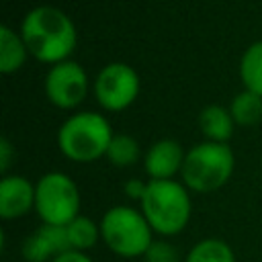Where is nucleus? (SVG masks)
I'll use <instances>...</instances> for the list:
<instances>
[{
	"instance_id": "nucleus-1",
	"label": "nucleus",
	"mask_w": 262,
	"mask_h": 262,
	"mask_svg": "<svg viewBox=\"0 0 262 262\" xmlns=\"http://www.w3.org/2000/svg\"><path fill=\"white\" fill-rule=\"evenodd\" d=\"M20 37L33 55L41 63L66 61L76 49L78 33L72 18L55 6H37L27 12L20 25Z\"/></svg>"
},
{
	"instance_id": "nucleus-2",
	"label": "nucleus",
	"mask_w": 262,
	"mask_h": 262,
	"mask_svg": "<svg viewBox=\"0 0 262 262\" xmlns=\"http://www.w3.org/2000/svg\"><path fill=\"white\" fill-rule=\"evenodd\" d=\"M113 137V129L102 115L82 111L63 121L57 131V145L68 160L86 164L106 156Z\"/></svg>"
},
{
	"instance_id": "nucleus-3",
	"label": "nucleus",
	"mask_w": 262,
	"mask_h": 262,
	"mask_svg": "<svg viewBox=\"0 0 262 262\" xmlns=\"http://www.w3.org/2000/svg\"><path fill=\"white\" fill-rule=\"evenodd\" d=\"M139 205L149 227L160 235L180 233L190 219L188 190L176 180H149Z\"/></svg>"
},
{
	"instance_id": "nucleus-4",
	"label": "nucleus",
	"mask_w": 262,
	"mask_h": 262,
	"mask_svg": "<svg viewBox=\"0 0 262 262\" xmlns=\"http://www.w3.org/2000/svg\"><path fill=\"white\" fill-rule=\"evenodd\" d=\"M233 172V151L227 143L203 141L186 151L182 164L184 186L194 192H213L221 188Z\"/></svg>"
},
{
	"instance_id": "nucleus-5",
	"label": "nucleus",
	"mask_w": 262,
	"mask_h": 262,
	"mask_svg": "<svg viewBox=\"0 0 262 262\" xmlns=\"http://www.w3.org/2000/svg\"><path fill=\"white\" fill-rule=\"evenodd\" d=\"M151 227L141 211L133 207H113L100 219V237L123 258L145 256L151 246Z\"/></svg>"
},
{
	"instance_id": "nucleus-6",
	"label": "nucleus",
	"mask_w": 262,
	"mask_h": 262,
	"mask_svg": "<svg viewBox=\"0 0 262 262\" xmlns=\"http://www.w3.org/2000/svg\"><path fill=\"white\" fill-rule=\"evenodd\" d=\"M35 211L47 225H68L80 213V190L63 172H47L35 184Z\"/></svg>"
},
{
	"instance_id": "nucleus-7",
	"label": "nucleus",
	"mask_w": 262,
	"mask_h": 262,
	"mask_svg": "<svg viewBox=\"0 0 262 262\" xmlns=\"http://www.w3.org/2000/svg\"><path fill=\"white\" fill-rule=\"evenodd\" d=\"M139 94V76L137 72L123 63V61H113L100 70L94 82V96L98 104L106 111L119 113L125 111L135 102Z\"/></svg>"
},
{
	"instance_id": "nucleus-8",
	"label": "nucleus",
	"mask_w": 262,
	"mask_h": 262,
	"mask_svg": "<svg viewBox=\"0 0 262 262\" xmlns=\"http://www.w3.org/2000/svg\"><path fill=\"white\" fill-rule=\"evenodd\" d=\"M45 94L57 108H76L88 94L86 70L72 59L55 63L45 76Z\"/></svg>"
},
{
	"instance_id": "nucleus-9",
	"label": "nucleus",
	"mask_w": 262,
	"mask_h": 262,
	"mask_svg": "<svg viewBox=\"0 0 262 262\" xmlns=\"http://www.w3.org/2000/svg\"><path fill=\"white\" fill-rule=\"evenodd\" d=\"M68 250H72V246L68 242L66 225L43 223L23 244V256L27 262H47V260H53Z\"/></svg>"
},
{
	"instance_id": "nucleus-10",
	"label": "nucleus",
	"mask_w": 262,
	"mask_h": 262,
	"mask_svg": "<svg viewBox=\"0 0 262 262\" xmlns=\"http://www.w3.org/2000/svg\"><path fill=\"white\" fill-rule=\"evenodd\" d=\"M184 149L176 139H158L145 154V170L151 180H172L178 172H182Z\"/></svg>"
},
{
	"instance_id": "nucleus-11",
	"label": "nucleus",
	"mask_w": 262,
	"mask_h": 262,
	"mask_svg": "<svg viewBox=\"0 0 262 262\" xmlns=\"http://www.w3.org/2000/svg\"><path fill=\"white\" fill-rule=\"evenodd\" d=\"M35 207V186L16 174H6L0 180V217L16 219Z\"/></svg>"
},
{
	"instance_id": "nucleus-12",
	"label": "nucleus",
	"mask_w": 262,
	"mask_h": 262,
	"mask_svg": "<svg viewBox=\"0 0 262 262\" xmlns=\"http://www.w3.org/2000/svg\"><path fill=\"white\" fill-rule=\"evenodd\" d=\"M235 127L231 113L221 104H207L199 115V129L207 137V141L227 143Z\"/></svg>"
},
{
	"instance_id": "nucleus-13",
	"label": "nucleus",
	"mask_w": 262,
	"mask_h": 262,
	"mask_svg": "<svg viewBox=\"0 0 262 262\" xmlns=\"http://www.w3.org/2000/svg\"><path fill=\"white\" fill-rule=\"evenodd\" d=\"M27 55H29V49L20 33H14L8 25H2L0 27V72L14 74L27 61Z\"/></svg>"
},
{
	"instance_id": "nucleus-14",
	"label": "nucleus",
	"mask_w": 262,
	"mask_h": 262,
	"mask_svg": "<svg viewBox=\"0 0 262 262\" xmlns=\"http://www.w3.org/2000/svg\"><path fill=\"white\" fill-rule=\"evenodd\" d=\"M229 113L235 121V125L252 127L262 121V96L252 90H242L233 96Z\"/></svg>"
},
{
	"instance_id": "nucleus-15",
	"label": "nucleus",
	"mask_w": 262,
	"mask_h": 262,
	"mask_svg": "<svg viewBox=\"0 0 262 262\" xmlns=\"http://www.w3.org/2000/svg\"><path fill=\"white\" fill-rule=\"evenodd\" d=\"M239 78L246 90H252L262 96V41L252 43L239 61Z\"/></svg>"
},
{
	"instance_id": "nucleus-16",
	"label": "nucleus",
	"mask_w": 262,
	"mask_h": 262,
	"mask_svg": "<svg viewBox=\"0 0 262 262\" xmlns=\"http://www.w3.org/2000/svg\"><path fill=\"white\" fill-rule=\"evenodd\" d=\"M186 262H235V258L229 244L219 237H207L190 248Z\"/></svg>"
},
{
	"instance_id": "nucleus-17",
	"label": "nucleus",
	"mask_w": 262,
	"mask_h": 262,
	"mask_svg": "<svg viewBox=\"0 0 262 262\" xmlns=\"http://www.w3.org/2000/svg\"><path fill=\"white\" fill-rule=\"evenodd\" d=\"M66 233H68V242L72 246V250H88L98 242L100 235V225H96L90 217L86 215H78L74 221H70L66 225Z\"/></svg>"
},
{
	"instance_id": "nucleus-18",
	"label": "nucleus",
	"mask_w": 262,
	"mask_h": 262,
	"mask_svg": "<svg viewBox=\"0 0 262 262\" xmlns=\"http://www.w3.org/2000/svg\"><path fill=\"white\" fill-rule=\"evenodd\" d=\"M139 156H141L139 143L131 135H123V133L115 135L106 149V158L115 166H131L139 160Z\"/></svg>"
},
{
	"instance_id": "nucleus-19",
	"label": "nucleus",
	"mask_w": 262,
	"mask_h": 262,
	"mask_svg": "<svg viewBox=\"0 0 262 262\" xmlns=\"http://www.w3.org/2000/svg\"><path fill=\"white\" fill-rule=\"evenodd\" d=\"M147 262H176V250L166 242H151L149 250L145 252Z\"/></svg>"
},
{
	"instance_id": "nucleus-20",
	"label": "nucleus",
	"mask_w": 262,
	"mask_h": 262,
	"mask_svg": "<svg viewBox=\"0 0 262 262\" xmlns=\"http://www.w3.org/2000/svg\"><path fill=\"white\" fill-rule=\"evenodd\" d=\"M10 162H12V145H10V141L6 137H2L0 139V170L8 172Z\"/></svg>"
},
{
	"instance_id": "nucleus-21",
	"label": "nucleus",
	"mask_w": 262,
	"mask_h": 262,
	"mask_svg": "<svg viewBox=\"0 0 262 262\" xmlns=\"http://www.w3.org/2000/svg\"><path fill=\"white\" fill-rule=\"evenodd\" d=\"M51 262H92V260L80 250H68V252L59 254L57 258H53Z\"/></svg>"
},
{
	"instance_id": "nucleus-22",
	"label": "nucleus",
	"mask_w": 262,
	"mask_h": 262,
	"mask_svg": "<svg viewBox=\"0 0 262 262\" xmlns=\"http://www.w3.org/2000/svg\"><path fill=\"white\" fill-rule=\"evenodd\" d=\"M145 186H147V184L141 182V180H129V182L125 184V192H127V196L141 201V199H143V192H145Z\"/></svg>"
}]
</instances>
